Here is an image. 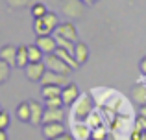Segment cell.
Masks as SVG:
<instances>
[{"mask_svg":"<svg viewBox=\"0 0 146 140\" xmlns=\"http://www.w3.org/2000/svg\"><path fill=\"white\" fill-rule=\"evenodd\" d=\"M72 107V118L76 122H83L87 120L94 111V100L91 94H80V98L70 105Z\"/></svg>","mask_w":146,"mask_h":140,"instance_id":"6da1fadb","label":"cell"},{"mask_svg":"<svg viewBox=\"0 0 146 140\" xmlns=\"http://www.w3.org/2000/svg\"><path fill=\"white\" fill-rule=\"evenodd\" d=\"M57 26H59V18H57V15L52 13V11H48V13L41 18H33V32H35L37 37L39 35H52Z\"/></svg>","mask_w":146,"mask_h":140,"instance_id":"7a4b0ae2","label":"cell"},{"mask_svg":"<svg viewBox=\"0 0 146 140\" xmlns=\"http://www.w3.org/2000/svg\"><path fill=\"white\" fill-rule=\"evenodd\" d=\"M43 61H44V65H46V70L57 72V74H65V76H70V72H72L70 66H68L61 57H57L56 54H46Z\"/></svg>","mask_w":146,"mask_h":140,"instance_id":"3957f363","label":"cell"},{"mask_svg":"<svg viewBox=\"0 0 146 140\" xmlns=\"http://www.w3.org/2000/svg\"><path fill=\"white\" fill-rule=\"evenodd\" d=\"M83 9H85V4L82 0H63L61 2V11L70 18H82Z\"/></svg>","mask_w":146,"mask_h":140,"instance_id":"277c9868","label":"cell"},{"mask_svg":"<svg viewBox=\"0 0 146 140\" xmlns=\"http://www.w3.org/2000/svg\"><path fill=\"white\" fill-rule=\"evenodd\" d=\"M54 35L56 37H63V39L72 41V43H78V39H80L78 30H76V26L72 24V22H59V26L56 28Z\"/></svg>","mask_w":146,"mask_h":140,"instance_id":"5b68a950","label":"cell"},{"mask_svg":"<svg viewBox=\"0 0 146 140\" xmlns=\"http://www.w3.org/2000/svg\"><path fill=\"white\" fill-rule=\"evenodd\" d=\"M44 72H46V65H44V61L30 63V65L24 68V74H26V78H28L30 81H35V83H39L41 79H43Z\"/></svg>","mask_w":146,"mask_h":140,"instance_id":"8992f818","label":"cell"},{"mask_svg":"<svg viewBox=\"0 0 146 140\" xmlns=\"http://www.w3.org/2000/svg\"><path fill=\"white\" fill-rule=\"evenodd\" d=\"M41 85H57V87H65L70 83V79H68V76L65 74H57V72H52V70H46L43 76V79H41Z\"/></svg>","mask_w":146,"mask_h":140,"instance_id":"52a82bcc","label":"cell"},{"mask_svg":"<svg viewBox=\"0 0 146 140\" xmlns=\"http://www.w3.org/2000/svg\"><path fill=\"white\" fill-rule=\"evenodd\" d=\"M35 44L43 50V54H54L57 50V41H56V35H39L35 41Z\"/></svg>","mask_w":146,"mask_h":140,"instance_id":"ba28073f","label":"cell"},{"mask_svg":"<svg viewBox=\"0 0 146 140\" xmlns=\"http://www.w3.org/2000/svg\"><path fill=\"white\" fill-rule=\"evenodd\" d=\"M80 87L76 85V83H68V85H65L63 87V90H61V98H63V103L65 105H72L76 100L80 98Z\"/></svg>","mask_w":146,"mask_h":140,"instance_id":"9c48e42d","label":"cell"},{"mask_svg":"<svg viewBox=\"0 0 146 140\" xmlns=\"http://www.w3.org/2000/svg\"><path fill=\"white\" fill-rule=\"evenodd\" d=\"M43 114H44V105H41L39 101H30V124L43 126Z\"/></svg>","mask_w":146,"mask_h":140,"instance_id":"30bf717a","label":"cell"},{"mask_svg":"<svg viewBox=\"0 0 146 140\" xmlns=\"http://www.w3.org/2000/svg\"><path fill=\"white\" fill-rule=\"evenodd\" d=\"M43 137L46 140H52L56 137L65 133V127H63V122H52V124H43Z\"/></svg>","mask_w":146,"mask_h":140,"instance_id":"8fae6325","label":"cell"},{"mask_svg":"<svg viewBox=\"0 0 146 140\" xmlns=\"http://www.w3.org/2000/svg\"><path fill=\"white\" fill-rule=\"evenodd\" d=\"M0 59L6 61L11 68L17 66V46H13V44H4V46L0 48Z\"/></svg>","mask_w":146,"mask_h":140,"instance_id":"7c38bea8","label":"cell"},{"mask_svg":"<svg viewBox=\"0 0 146 140\" xmlns=\"http://www.w3.org/2000/svg\"><path fill=\"white\" fill-rule=\"evenodd\" d=\"M129 98H131L137 105H144L146 103V85H144V83H137V85H133L131 90H129Z\"/></svg>","mask_w":146,"mask_h":140,"instance_id":"4fadbf2b","label":"cell"},{"mask_svg":"<svg viewBox=\"0 0 146 140\" xmlns=\"http://www.w3.org/2000/svg\"><path fill=\"white\" fill-rule=\"evenodd\" d=\"M65 112L63 109H48L44 107V114H43V124H52V122H63Z\"/></svg>","mask_w":146,"mask_h":140,"instance_id":"5bb4252c","label":"cell"},{"mask_svg":"<svg viewBox=\"0 0 146 140\" xmlns=\"http://www.w3.org/2000/svg\"><path fill=\"white\" fill-rule=\"evenodd\" d=\"M74 57L78 61V65H85L89 61V46L85 43H76V48H74Z\"/></svg>","mask_w":146,"mask_h":140,"instance_id":"9a60e30c","label":"cell"},{"mask_svg":"<svg viewBox=\"0 0 146 140\" xmlns=\"http://www.w3.org/2000/svg\"><path fill=\"white\" fill-rule=\"evenodd\" d=\"M30 65V57H28V46H17V68L24 70Z\"/></svg>","mask_w":146,"mask_h":140,"instance_id":"2e32d148","label":"cell"},{"mask_svg":"<svg viewBox=\"0 0 146 140\" xmlns=\"http://www.w3.org/2000/svg\"><path fill=\"white\" fill-rule=\"evenodd\" d=\"M91 133H93V129H91L89 126H85V124H76V127H74V138L76 140H89Z\"/></svg>","mask_w":146,"mask_h":140,"instance_id":"e0dca14e","label":"cell"},{"mask_svg":"<svg viewBox=\"0 0 146 140\" xmlns=\"http://www.w3.org/2000/svg\"><path fill=\"white\" fill-rule=\"evenodd\" d=\"M15 114L21 122H30V101H22L17 105L15 109Z\"/></svg>","mask_w":146,"mask_h":140,"instance_id":"ac0fdd59","label":"cell"},{"mask_svg":"<svg viewBox=\"0 0 146 140\" xmlns=\"http://www.w3.org/2000/svg\"><path fill=\"white\" fill-rule=\"evenodd\" d=\"M61 90H63V87H57V85H43L41 94H43L44 100H48V98H59L61 96Z\"/></svg>","mask_w":146,"mask_h":140,"instance_id":"d6986e66","label":"cell"},{"mask_svg":"<svg viewBox=\"0 0 146 140\" xmlns=\"http://www.w3.org/2000/svg\"><path fill=\"white\" fill-rule=\"evenodd\" d=\"M28 57H30V63H37V61H43L44 59V54L37 44H30L28 46Z\"/></svg>","mask_w":146,"mask_h":140,"instance_id":"ffe728a7","label":"cell"},{"mask_svg":"<svg viewBox=\"0 0 146 140\" xmlns=\"http://www.w3.org/2000/svg\"><path fill=\"white\" fill-rule=\"evenodd\" d=\"M30 11H32V17L33 18H41V17H44V15L48 13L46 6H44L43 2H33L32 6H30Z\"/></svg>","mask_w":146,"mask_h":140,"instance_id":"44dd1931","label":"cell"},{"mask_svg":"<svg viewBox=\"0 0 146 140\" xmlns=\"http://www.w3.org/2000/svg\"><path fill=\"white\" fill-rule=\"evenodd\" d=\"M9 74H11V66L7 65L6 61L0 59V85H4V83L9 79Z\"/></svg>","mask_w":146,"mask_h":140,"instance_id":"7402d4cb","label":"cell"},{"mask_svg":"<svg viewBox=\"0 0 146 140\" xmlns=\"http://www.w3.org/2000/svg\"><path fill=\"white\" fill-rule=\"evenodd\" d=\"M56 41H57V46H59V48H63V50L70 52V54L74 55L76 43H72V41H67V39H63V37H56Z\"/></svg>","mask_w":146,"mask_h":140,"instance_id":"603a6c76","label":"cell"},{"mask_svg":"<svg viewBox=\"0 0 146 140\" xmlns=\"http://www.w3.org/2000/svg\"><path fill=\"white\" fill-rule=\"evenodd\" d=\"M44 107L48 109H63L65 103H63V98H48V100H44Z\"/></svg>","mask_w":146,"mask_h":140,"instance_id":"cb8c5ba5","label":"cell"},{"mask_svg":"<svg viewBox=\"0 0 146 140\" xmlns=\"http://www.w3.org/2000/svg\"><path fill=\"white\" fill-rule=\"evenodd\" d=\"M9 124H11L9 112H6L2 109V111H0V129H7V127H9Z\"/></svg>","mask_w":146,"mask_h":140,"instance_id":"d4e9b609","label":"cell"},{"mask_svg":"<svg viewBox=\"0 0 146 140\" xmlns=\"http://www.w3.org/2000/svg\"><path fill=\"white\" fill-rule=\"evenodd\" d=\"M135 129L144 131V133H146V118H143V116H137V120H135Z\"/></svg>","mask_w":146,"mask_h":140,"instance_id":"484cf974","label":"cell"},{"mask_svg":"<svg viewBox=\"0 0 146 140\" xmlns=\"http://www.w3.org/2000/svg\"><path fill=\"white\" fill-rule=\"evenodd\" d=\"M131 140H146V133L144 131H139V129H133Z\"/></svg>","mask_w":146,"mask_h":140,"instance_id":"4316f807","label":"cell"},{"mask_svg":"<svg viewBox=\"0 0 146 140\" xmlns=\"http://www.w3.org/2000/svg\"><path fill=\"white\" fill-rule=\"evenodd\" d=\"M52 140H76V138L72 137L70 133H67V131H65L63 135H59V137H56V138H52Z\"/></svg>","mask_w":146,"mask_h":140,"instance_id":"83f0119b","label":"cell"},{"mask_svg":"<svg viewBox=\"0 0 146 140\" xmlns=\"http://www.w3.org/2000/svg\"><path fill=\"white\" fill-rule=\"evenodd\" d=\"M26 2H28V0H7V4H9L11 7H17V6H24Z\"/></svg>","mask_w":146,"mask_h":140,"instance_id":"f1b7e54d","label":"cell"},{"mask_svg":"<svg viewBox=\"0 0 146 140\" xmlns=\"http://www.w3.org/2000/svg\"><path fill=\"white\" fill-rule=\"evenodd\" d=\"M139 70L143 72V76H146V55L143 59H141V63H139Z\"/></svg>","mask_w":146,"mask_h":140,"instance_id":"f546056e","label":"cell"},{"mask_svg":"<svg viewBox=\"0 0 146 140\" xmlns=\"http://www.w3.org/2000/svg\"><path fill=\"white\" fill-rule=\"evenodd\" d=\"M139 116L146 118V103H144V105H139Z\"/></svg>","mask_w":146,"mask_h":140,"instance_id":"4dcf8cb0","label":"cell"},{"mask_svg":"<svg viewBox=\"0 0 146 140\" xmlns=\"http://www.w3.org/2000/svg\"><path fill=\"white\" fill-rule=\"evenodd\" d=\"M0 140H7V133H6V129H0Z\"/></svg>","mask_w":146,"mask_h":140,"instance_id":"1f68e13d","label":"cell"},{"mask_svg":"<svg viewBox=\"0 0 146 140\" xmlns=\"http://www.w3.org/2000/svg\"><path fill=\"white\" fill-rule=\"evenodd\" d=\"M82 2H83V4H85V6H91V4H96V2H98V0H82Z\"/></svg>","mask_w":146,"mask_h":140,"instance_id":"d6a6232c","label":"cell"},{"mask_svg":"<svg viewBox=\"0 0 146 140\" xmlns=\"http://www.w3.org/2000/svg\"><path fill=\"white\" fill-rule=\"evenodd\" d=\"M143 83H144V85H146V76H144V81H143Z\"/></svg>","mask_w":146,"mask_h":140,"instance_id":"836d02e7","label":"cell"},{"mask_svg":"<svg viewBox=\"0 0 146 140\" xmlns=\"http://www.w3.org/2000/svg\"><path fill=\"white\" fill-rule=\"evenodd\" d=\"M0 111H2V107H0Z\"/></svg>","mask_w":146,"mask_h":140,"instance_id":"e575fe53","label":"cell"}]
</instances>
